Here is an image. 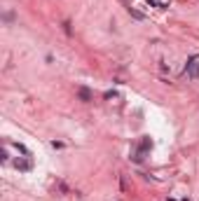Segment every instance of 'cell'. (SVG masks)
<instances>
[{
    "label": "cell",
    "instance_id": "1",
    "mask_svg": "<svg viewBox=\"0 0 199 201\" xmlns=\"http://www.w3.org/2000/svg\"><path fill=\"white\" fill-rule=\"evenodd\" d=\"M185 73H188V77L197 79L199 77V63H197V61H190V63L185 66Z\"/></svg>",
    "mask_w": 199,
    "mask_h": 201
},
{
    "label": "cell",
    "instance_id": "2",
    "mask_svg": "<svg viewBox=\"0 0 199 201\" xmlns=\"http://www.w3.org/2000/svg\"><path fill=\"white\" fill-rule=\"evenodd\" d=\"M80 98H82V101H91V94H89V89H84V87H80Z\"/></svg>",
    "mask_w": 199,
    "mask_h": 201
},
{
    "label": "cell",
    "instance_id": "3",
    "mask_svg": "<svg viewBox=\"0 0 199 201\" xmlns=\"http://www.w3.org/2000/svg\"><path fill=\"white\" fill-rule=\"evenodd\" d=\"M129 12H131V16H134V19H143V14H141V12H136V10H131V7H129Z\"/></svg>",
    "mask_w": 199,
    "mask_h": 201
}]
</instances>
